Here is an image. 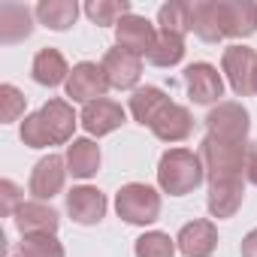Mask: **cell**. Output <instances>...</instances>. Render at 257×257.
Masks as SVG:
<instances>
[{"mask_svg": "<svg viewBox=\"0 0 257 257\" xmlns=\"http://www.w3.org/2000/svg\"><path fill=\"white\" fill-rule=\"evenodd\" d=\"M206 179L203 161L200 155H194L191 149H170L164 152L161 164H158V185L164 194L170 197H185L194 188H200Z\"/></svg>", "mask_w": 257, "mask_h": 257, "instance_id": "7a4b0ae2", "label": "cell"}, {"mask_svg": "<svg viewBox=\"0 0 257 257\" xmlns=\"http://www.w3.org/2000/svg\"><path fill=\"white\" fill-rule=\"evenodd\" d=\"M19 257H22V254H19Z\"/></svg>", "mask_w": 257, "mask_h": 257, "instance_id": "d590c367", "label": "cell"}, {"mask_svg": "<svg viewBox=\"0 0 257 257\" xmlns=\"http://www.w3.org/2000/svg\"><path fill=\"white\" fill-rule=\"evenodd\" d=\"M22 143H25L28 149H49V146H52V137H49V131H46L40 112H34V115H28V118L22 121Z\"/></svg>", "mask_w": 257, "mask_h": 257, "instance_id": "f546056e", "label": "cell"}, {"mask_svg": "<svg viewBox=\"0 0 257 257\" xmlns=\"http://www.w3.org/2000/svg\"><path fill=\"white\" fill-rule=\"evenodd\" d=\"M64 167H67V158H61V155H46L34 167V173H31V194H34L37 203L52 200V197H58L64 191V182H67V173H70Z\"/></svg>", "mask_w": 257, "mask_h": 257, "instance_id": "30bf717a", "label": "cell"}, {"mask_svg": "<svg viewBox=\"0 0 257 257\" xmlns=\"http://www.w3.org/2000/svg\"><path fill=\"white\" fill-rule=\"evenodd\" d=\"M251 185H257V149H251V158H248V176H245Z\"/></svg>", "mask_w": 257, "mask_h": 257, "instance_id": "836d02e7", "label": "cell"}, {"mask_svg": "<svg viewBox=\"0 0 257 257\" xmlns=\"http://www.w3.org/2000/svg\"><path fill=\"white\" fill-rule=\"evenodd\" d=\"M0 103H4V109H0L4 121H16L25 112V94L16 85H0Z\"/></svg>", "mask_w": 257, "mask_h": 257, "instance_id": "4dcf8cb0", "label": "cell"}, {"mask_svg": "<svg viewBox=\"0 0 257 257\" xmlns=\"http://www.w3.org/2000/svg\"><path fill=\"white\" fill-rule=\"evenodd\" d=\"M167 103H170V97H167L161 88L146 85V88H137V91H134V97H131V115H134L143 127H152L155 118L161 115V109H164Z\"/></svg>", "mask_w": 257, "mask_h": 257, "instance_id": "603a6c76", "label": "cell"}, {"mask_svg": "<svg viewBox=\"0 0 257 257\" xmlns=\"http://www.w3.org/2000/svg\"><path fill=\"white\" fill-rule=\"evenodd\" d=\"M115 209H118V218L127 224H140V227L155 224L161 215V194L149 185L131 182L115 194Z\"/></svg>", "mask_w": 257, "mask_h": 257, "instance_id": "3957f363", "label": "cell"}, {"mask_svg": "<svg viewBox=\"0 0 257 257\" xmlns=\"http://www.w3.org/2000/svg\"><path fill=\"white\" fill-rule=\"evenodd\" d=\"M254 94H257V76H254Z\"/></svg>", "mask_w": 257, "mask_h": 257, "instance_id": "e575fe53", "label": "cell"}, {"mask_svg": "<svg viewBox=\"0 0 257 257\" xmlns=\"http://www.w3.org/2000/svg\"><path fill=\"white\" fill-rule=\"evenodd\" d=\"M22 191H19V185L16 182H10V179H4L0 182V212L4 215H16L19 209H22Z\"/></svg>", "mask_w": 257, "mask_h": 257, "instance_id": "1f68e13d", "label": "cell"}, {"mask_svg": "<svg viewBox=\"0 0 257 257\" xmlns=\"http://www.w3.org/2000/svg\"><path fill=\"white\" fill-rule=\"evenodd\" d=\"M158 25L167 34L185 37L191 31V4H182V0H170V4H164L161 13H158Z\"/></svg>", "mask_w": 257, "mask_h": 257, "instance_id": "4316f807", "label": "cell"}, {"mask_svg": "<svg viewBox=\"0 0 257 257\" xmlns=\"http://www.w3.org/2000/svg\"><path fill=\"white\" fill-rule=\"evenodd\" d=\"M67 212L76 224H85V227L100 224L103 215H106V197L97 188H88V185L73 188L67 194Z\"/></svg>", "mask_w": 257, "mask_h": 257, "instance_id": "5bb4252c", "label": "cell"}, {"mask_svg": "<svg viewBox=\"0 0 257 257\" xmlns=\"http://www.w3.org/2000/svg\"><path fill=\"white\" fill-rule=\"evenodd\" d=\"M31 76H34L37 85L55 88V85L70 79V67H67V61H64V55L58 49H40L34 64H31Z\"/></svg>", "mask_w": 257, "mask_h": 257, "instance_id": "d6986e66", "label": "cell"}, {"mask_svg": "<svg viewBox=\"0 0 257 257\" xmlns=\"http://www.w3.org/2000/svg\"><path fill=\"white\" fill-rule=\"evenodd\" d=\"M61 224V215L46 206V203H22L16 212V227L22 236H37V233H55Z\"/></svg>", "mask_w": 257, "mask_h": 257, "instance_id": "ac0fdd59", "label": "cell"}, {"mask_svg": "<svg viewBox=\"0 0 257 257\" xmlns=\"http://www.w3.org/2000/svg\"><path fill=\"white\" fill-rule=\"evenodd\" d=\"M103 73H106L109 85L118 88V91L137 88V82L143 76V58L124 52V49H109L103 55Z\"/></svg>", "mask_w": 257, "mask_h": 257, "instance_id": "4fadbf2b", "label": "cell"}, {"mask_svg": "<svg viewBox=\"0 0 257 257\" xmlns=\"http://www.w3.org/2000/svg\"><path fill=\"white\" fill-rule=\"evenodd\" d=\"M248 127H251V115L242 103H218L209 115H206V131L212 137L221 140H248Z\"/></svg>", "mask_w": 257, "mask_h": 257, "instance_id": "8992f818", "label": "cell"}, {"mask_svg": "<svg viewBox=\"0 0 257 257\" xmlns=\"http://www.w3.org/2000/svg\"><path fill=\"white\" fill-rule=\"evenodd\" d=\"M176 245L185 257H212L215 248H218V227L206 218H197V221H188L179 236H176Z\"/></svg>", "mask_w": 257, "mask_h": 257, "instance_id": "8fae6325", "label": "cell"}, {"mask_svg": "<svg viewBox=\"0 0 257 257\" xmlns=\"http://www.w3.org/2000/svg\"><path fill=\"white\" fill-rule=\"evenodd\" d=\"M67 170L76 179H91L100 170V146L94 140H73L67 146Z\"/></svg>", "mask_w": 257, "mask_h": 257, "instance_id": "44dd1931", "label": "cell"}, {"mask_svg": "<svg viewBox=\"0 0 257 257\" xmlns=\"http://www.w3.org/2000/svg\"><path fill=\"white\" fill-rule=\"evenodd\" d=\"M191 31L203 43L224 40L221 37V25H218V7H215V0H200V4H191Z\"/></svg>", "mask_w": 257, "mask_h": 257, "instance_id": "cb8c5ba5", "label": "cell"}, {"mask_svg": "<svg viewBox=\"0 0 257 257\" xmlns=\"http://www.w3.org/2000/svg\"><path fill=\"white\" fill-rule=\"evenodd\" d=\"M37 19L49 31H70L79 19V4L76 0H40L37 4Z\"/></svg>", "mask_w": 257, "mask_h": 257, "instance_id": "7402d4cb", "label": "cell"}, {"mask_svg": "<svg viewBox=\"0 0 257 257\" xmlns=\"http://www.w3.org/2000/svg\"><path fill=\"white\" fill-rule=\"evenodd\" d=\"M242 257H257V230H251L242 239Z\"/></svg>", "mask_w": 257, "mask_h": 257, "instance_id": "d6a6232c", "label": "cell"}, {"mask_svg": "<svg viewBox=\"0 0 257 257\" xmlns=\"http://www.w3.org/2000/svg\"><path fill=\"white\" fill-rule=\"evenodd\" d=\"M185 88L197 106H209V103H218V97L224 94V79L212 64L197 61L191 67H185Z\"/></svg>", "mask_w": 257, "mask_h": 257, "instance_id": "9c48e42d", "label": "cell"}, {"mask_svg": "<svg viewBox=\"0 0 257 257\" xmlns=\"http://www.w3.org/2000/svg\"><path fill=\"white\" fill-rule=\"evenodd\" d=\"M109 79L103 73V64H91V61H82L70 70V79H67V97H73V103H94V100H103L106 91H109Z\"/></svg>", "mask_w": 257, "mask_h": 257, "instance_id": "277c9868", "label": "cell"}, {"mask_svg": "<svg viewBox=\"0 0 257 257\" xmlns=\"http://www.w3.org/2000/svg\"><path fill=\"white\" fill-rule=\"evenodd\" d=\"M146 58H149L152 67H176L185 58V37L158 31V40H155V46H152V52Z\"/></svg>", "mask_w": 257, "mask_h": 257, "instance_id": "d4e9b609", "label": "cell"}, {"mask_svg": "<svg viewBox=\"0 0 257 257\" xmlns=\"http://www.w3.org/2000/svg\"><path fill=\"white\" fill-rule=\"evenodd\" d=\"M176 239H170V233H161V230H152V233H143L137 239V257H173L176 254Z\"/></svg>", "mask_w": 257, "mask_h": 257, "instance_id": "83f0119b", "label": "cell"}, {"mask_svg": "<svg viewBox=\"0 0 257 257\" xmlns=\"http://www.w3.org/2000/svg\"><path fill=\"white\" fill-rule=\"evenodd\" d=\"M245 200V182H218L209 185V212L212 218H233Z\"/></svg>", "mask_w": 257, "mask_h": 257, "instance_id": "ffe728a7", "label": "cell"}, {"mask_svg": "<svg viewBox=\"0 0 257 257\" xmlns=\"http://www.w3.org/2000/svg\"><path fill=\"white\" fill-rule=\"evenodd\" d=\"M40 118H43L46 131H49V137H52V146L70 143V140H73V131H76V124H79V118H76L73 106H70L67 100H61V97H55V100L43 103Z\"/></svg>", "mask_w": 257, "mask_h": 257, "instance_id": "2e32d148", "label": "cell"}, {"mask_svg": "<svg viewBox=\"0 0 257 257\" xmlns=\"http://www.w3.org/2000/svg\"><path fill=\"white\" fill-rule=\"evenodd\" d=\"M221 37H251L257 34V4L251 0H215Z\"/></svg>", "mask_w": 257, "mask_h": 257, "instance_id": "52a82bcc", "label": "cell"}, {"mask_svg": "<svg viewBox=\"0 0 257 257\" xmlns=\"http://www.w3.org/2000/svg\"><path fill=\"white\" fill-rule=\"evenodd\" d=\"M248 158H251V143L248 140H221V137L206 134V140L200 143V161H203L209 185L245 182Z\"/></svg>", "mask_w": 257, "mask_h": 257, "instance_id": "6da1fadb", "label": "cell"}, {"mask_svg": "<svg viewBox=\"0 0 257 257\" xmlns=\"http://www.w3.org/2000/svg\"><path fill=\"white\" fill-rule=\"evenodd\" d=\"M134 10H131V4L127 0H88L85 4V16L94 22V25H100V28H106V25H118L124 16H131Z\"/></svg>", "mask_w": 257, "mask_h": 257, "instance_id": "484cf974", "label": "cell"}, {"mask_svg": "<svg viewBox=\"0 0 257 257\" xmlns=\"http://www.w3.org/2000/svg\"><path fill=\"white\" fill-rule=\"evenodd\" d=\"M22 257H64V245L55 233H37L22 239Z\"/></svg>", "mask_w": 257, "mask_h": 257, "instance_id": "f1b7e54d", "label": "cell"}, {"mask_svg": "<svg viewBox=\"0 0 257 257\" xmlns=\"http://www.w3.org/2000/svg\"><path fill=\"white\" fill-rule=\"evenodd\" d=\"M121 124H124V109L115 100L103 97V100H94L82 109V127L91 137H106V134L118 131Z\"/></svg>", "mask_w": 257, "mask_h": 257, "instance_id": "9a60e30c", "label": "cell"}, {"mask_svg": "<svg viewBox=\"0 0 257 257\" xmlns=\"http://www.w3.org/2000/svg\"><path fill=\"white\" fill-rule=\"evenodd\" d=\"M221 67H224V76H227L230 88L239 97H251L254 94V76H257V52L254 49H248V46L224 49Z\"/></svg>", "mask_w": 257, "mask_h": 257, "instance_id": "5b68a950", "label": "cell"}, {"mask_svg": "<svg viewBox=\"0 0 257 257\" xmlns=\"http://www.w3.org/2000/svg\"><path fill=\"white\" fill-rule=\"evenodd\" d=\"M34 34V13L25 4H0V43L13 46Z\"/></svg>", "mask_w": 257, "mask_h": 257, "instance_id": "e0dca14e", "label": "cell"}, {"mask_svg": "<svg viewBox=\"0 0 257 257\" xmlns=\"http://www.w3.org/2000/svg\"><path fill=\"white\" fill-rule=\"evenodd\" d=\"M152 134H155L158 140H164V143H185V140L194 134V115H191V109L170 100V103L161 109V115L155 118Z\"/></svg>", "mask_w": 257, "mask_h": 257, "instance_id": "7c38bea8", "label": "cell"}, {"mask_svg": "<svg viewBox=\"0 0 257 257\" xmlns=\"http://www.w3.org/2000/svg\"><path fill=\"white\" fill-rule=\"evenodd\" d=\"M155 40H158V31H155V25L146 19V16H124L118 25H115V43H118V49H124V52H131V55H149L152 52V46H155Z\"/></svg>", "mask_w": 257, "mask_h": 257, "instance_id": "ba28073f", "label": "cell"}]
</instances>
